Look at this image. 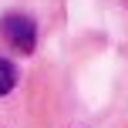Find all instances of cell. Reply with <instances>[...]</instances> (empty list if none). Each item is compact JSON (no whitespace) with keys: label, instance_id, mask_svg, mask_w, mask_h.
<instances>
[{"label":"cell","instance_id":"1","mask_svg":"<svg viewBox=\"0 0 128 128\" xmlns=\"http://www.w3.org/2000/svg\"><path fill=\"white\" fill-rule=\"evenodd\" d=\"M0 37L20 54H30L37 44V24L27 14H4L0 17Z\"/></svg>","mask_w":128,"mask_h":128},{"label":"cell","instance_id":"2","mask_svg":"<svg viewBox=\"0 0 128 128\" xmlns=\"http://www.w3.org/2000/svg\"><path fill=\"white\" fill-rule=\"evenodd\" d=\"M14 88H17V68H14L7 58H0V98L10 94Z\"/></svg>","mask_w":128,"mask_h":128}]
</instances>
